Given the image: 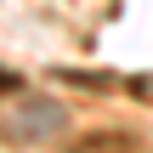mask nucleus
Returning <instances> with one entry per match:
<instances>
[{"label": "nucleus", "mask_w": 153, "mask_h": 153, "mask_svg": "<svg viewBox=\"0 0 153 153\" xmlns=\"http://www.w3.org/2000/svg\"><path fill=\"white\" fill-rule=\"evenodd\" d=\"M6 85H11V74H0V91H6Z\"/></svg>", "instance_id": "1"}]
</instances>
